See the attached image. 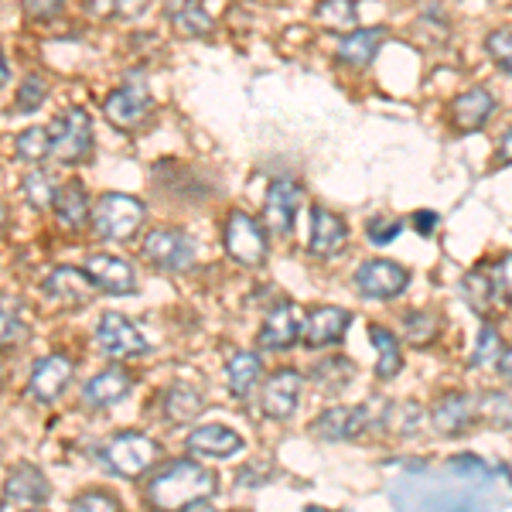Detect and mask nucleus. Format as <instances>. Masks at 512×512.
Masks as SVG:
<instances>
[{
    "label": "nucleus",
    "instance_id": "nucleus-7",
    "mask_svg": "<svg viewBox=\"0 0 512 512\" xmlns=\"http://www.w3.org/2000/svg\"><path fill=\"white\" fill-rule=\"evenodd\" d=\"M407 284H410V270L400 267L396 260H366L355 270V287L369 301H393V297L407 291Z\"/></svg>",
    "mask_w": 512,
    "mask_h": 512
},
{
    "label": "nucleus",
    "instance_id": "nucleus-29",
    "mask_svg": "<svg viewBox=\"0 0 512 512\" xmlns=\"http://www.w3.org/2000/svg\"><path fill=\"white\" fill-rule=\"evenodd\" d=\"M24 335H28V318H24L21 301L11 294H0V349L18 345Z\"/></svg>",
    "mask_w": 512,
    "mask_h": 512
},
{
    "label": "nucleus",
    "instance_id": "nucleus-43",
    "mask_svg": "<svg viewBox=\"0 0 512 512\" xmlns=\"http://www.w3.org/2000/svg\"><path fill=\"white\" fill-rule=\"evenodd\" d=\"M489 280H492L495 291H499L502 301H509V304H512V253H509V256H502V260L495 263Z\"/></svg>",
    "mask_w": 512,
    "mask_h": 512
},
{
    "label": "nucleus",
    "instance_id": "nucleus-21",
    "mask_svg": "<svg viewBox=\"0 0 512 512\" xmlns=\"http://www.w3.org/2000/svg\"><path fill=\"white\" fill-rule=\"evenodd\" d=\"M4 499L11 502V506H41V502H48L45 475H41L35 465L11 468V475H7V485H4Z\"/></svg>",
    "mask_w": 512,
    "mask_h": 512
},
{
    "label": "nucleus",
    "instance_id": "nucleus-3",
    "mask_svg": "<svg viewBox=\"0 0 512 512\" xmlns=\"http://www.w3.org/2000/svg\"><path fill=\"white\" fill-rule=\"evenodd\" d=\"M147 219V205L134 195L110 192L93 205V229L103 243H127L140 233Z\"/></svg>",
    "mask_w": 512,
    "mask_h": 512
},
{
    "label": "nucleus",
    "instance_id": "nucleus-13",
    "mask_svg": "<svg viewBox=\"0 0 512 512\" xmlns=\"http://www.w3.org/2000/svg\"><path fill=\"white\" fill-rule=\"evenodd\" d=\"M304 202V188L291 178H277L267 188V229L274 236H291L297 209Z\"/></svg>",
    "mask_w": 512,
    "mask_h": 512
},
{
    "label": "nucleus",
    "instance_id": "nucleus-37",
    "mask_svg": "<svg viewBox=\"0 0 512 512\" xmlns=\"http://www.w3.org/2000/svg\"><path fill=\"white\" fill-rule=\"evenodd\" d=\"M48 99V82L38 76V72H31L28 79L21 82V93H18V110L21 113H35L41 103Z\"/></svg>",
    "mask_w": 512,
    "mask_h": 512
},
{
    "label": "nucleus",
    "instance_id": "nucleus-4",
    "mask_svg": "<svg viewBox=\"0 0 512 512\" xmlns=\"http://www.w3.org/2000/svg\"><path fill=\"white\" fill-rule=\"evenodd\" d=\"M158 454L161 448L147 434L123 431L110 444H103V465L120 478H140L158 465Z\"/></svg>",
    "mask_w": 512,
    "mask_h": 512
},
{
    "label": "nucleus",
    "instance_id": "nucleus-17",
    "mask_svg": "<svg viewBox=\"0 0 512 512\" xmlns=\"http://www.w3.org/2000/svg\"><path fill=\"white\" fill-rule=\"evenodd\" d=\"M185 448L202 458H233L246 448V441L226 424H202L185 437Z\"/></svg>",
    "mask_w": 512,
    "mask_h": 512
},
{
    "label": "nucleus",
    "instance_id": "nucleus-34",
    "mask_svg": "<svg viewBox=\"0 0 512 512\" xmlns=\"http://www.w3.org/2000/svg\"><path fill=\"white\" fill-rule=\"evenodd\" d=\"M21 161H31V164H41L48 158V127H28L24 134L18 137L14 144Z\"/></svg>",
    "mask_w": 512,
    "mask_h": 512
},
{
    "label": "nucleus",
    "instance_id": "nucleus-35",
    "mask_svg": "<svg viewBox=\"0 0 512 512\" xmlns=\"http://www.w3.org/2000/svg\"><path fill=\"white\" fill-rule=\"evenodd\" d=\"M355 14H359V7L352 0H325L318 7V18L332 28H355Z\"/></svg>",
    "mask_w": 512,
    "mask_h": 512
},
{
    "label": "nucleus",
    "instance_id": "nucleus-30",
    "mask_svg": "<svg viewBox=\"0 0 512 512\" xmlns=\"http://www.w3.org/2000/svg\"><path fill=\"white\" fill-rule=\"evenodd\" d=\"M59 185H62V181L55 178L48 168H35V171H28V175L21 178V192H24V198H28L31 205H35V209H52Z\"/></svg>",
    "mask_w": 512,
    "mask_h": 512
},
{
    "label": "nucleus",
    "instance_id": "nucleus-9",
    "mask_svg": "<svg viewBox=\"0 0 512 512\" xmlns=\"http://www.w3.org/2000/svg\"><path fill=\"white\" fill-rule=\"evenodd\" d=\"M151 110H154V99L147 93V86H140V82H123V86L113 89L103 103L106 120L120 130H137L140 123L151 117Z\"/></svg>",
    "mask_w": 512,
    "mask_h": 512
},
{
    "label": "nucleus",
    "instance_id": "nucleus-12",
    "mask_svg": "<svg viewBox=\"0 0 512 512\" xmlns=\"http://www.w3.org/2000/svg\"><path fill=\"white\" fill-rule=\"evenodd\" d=\"M82 270H86L89 280H93L99 291H106V294L123 297V294H134L137 291V274H134V267L123 260V256L93 253V256H86Z\"/></svg>",
    "mask_w": 512,
    "mask_h": 512
},
{
    "label": "nucleus",
    "instance_id": "nucleus-23",
    "mask_svg": "<svg viewBox=\"0 0 512 512\" xmlns=\"http://www.w3.org/2000/svg\"><path fill=\"white\" fill-rule=\"evenodd\" d=\"M475 420V400L468 393H448L444 400H437L431 424L437 434H461Z\"/></svg>",
    "mask_w": 512,
    "mask_h": 512
},
{
    "label": "nucleus",
    "instance_id": "nucleus-6",
    "mask_svg": "<svg viewBox=\"0 0 512 512\" xmlns=\"http://www.w3.org/2000/svg\"><path fill=\"white\" fill-rule=\"evenodd\" d=\"M140 253L158 270H168V274L188 270L195 263V243L181 229H154V233H147Z\"/></svg>",
    "mask_w": 512,
    "mask_h": 512
},
{
    "label": "nucleus",
    "instance_id": "nucleus-46",
    "mask_svg": "<svg viewBox=\"0 0 512 512\" xmlns=\"http://www.w3.org/2000/svg\"><path fill=\"white\" fill-rule=\"evenodd\" d=\"M495 366H499L502 379H506V383L512 386V349H502V355H499V362H495Z\"/></svg>",
    "mask_w": 512,
    "mask_h": 512
},
{
    "label": "nucleus",
    "instance_id": "nucleus-1",
    "mask_svg": "<svg viewBox=\"0 0 512 512\" xmlns=\"http://www.w3.org/2000/svg\"><path fill=\"white\" fill-rule=\"evenodd\" d=\"M219 492V475L198 461H171L147 482V499L158 509H198Z\"/></svg>",
    "mask_w": 512,
    "mask_h": 512
},
{
    "label": "nucleus",
    "instance_id": "nucleus-11",
    "mask_svg": "<svg viewBox=\"0 0 512 512\" xmlns=\"http://www.w3.org/2000/svg\"><path fill=\"white\" fill-rule=\"evenodd\" d=\"M41 291H45V297L52 304H59V308H82V304L93 301L96 284L89 280V274L82 267H59L45 277Z\"/></svg>",
    "mask_w": 512,
    "mask_h": 512
},
{
    "label": "nucleus",
    "instance_id": "nucleus-41",
    "mask_svg": "<svg viewBox=\"0 0 512 512\" xmlns=\"http://www.w3.org/2000/svg\"><path fill=\"white\" fill-rule=\"evenodd\" d=\"M72 509H93V512H113L120 509V499L110 492H82L72 499Z\"/></svg>",
    "mask_w": 512,
    "mask_h": 512
},
{
    "label": "nucleus",
    "instance_id": "nucleus-39",
    "mask_svg": "<svg viewBox=\"0 0 512 512\" xmlns=\"http://www.w3.org/2000/svg\"><path fill=\"white\" fill-rule=\"evenodd\" d=\"M485 48H489L492 62L499 65L502 72H509V76H512V31L509 28L492 31V35L485 38Z\"/></svg>",
    "mask_w": 512,
    "mask_h": 512
},
{
    "label": "nucleus",
    "instance_id": "nucleus-42",
    "mask_svg": "<svg viewBox=\"0 0 512 512\" xmlns=\"http://www.w3.org/2000/svg\"><path fill=\"white\" fill-rule=\"evenodd\" d=\"M451 472H458V475H465V478H475V482H489V478H492V468L485 465L482 458H475V454L454 458L451 461Z\"/></svg>",
    "mask_w": 512,
    "mask_h": 512
},
{
    "label": "nucleus",
    "instance_id": "nucleus-27",
    "mask_svg": "<svg viewBox=\"0 0 512 512\" xmlns=\"http://www.w3.org/2000/svg\"><path fill=\"white\" fill-rule=\"evenodd\" d=\"M161 407L171 424H192V420L205 410V403H202V393L198 390H192V386H185V383H175L161 393Z\"/></svg>",
    "mask_w": 512,
    "mask_h": 512
},
{
    "label": "nucleus",
    "instance_id": "nucleus-47",
    "mask_svg": "<svg viewBox=\"0 0 512 512\" xmlns=\"http://www.w3.org/2000/svg\"><path fill=\"white\" fill-rule=\"evenodd\" d=\"M414 226L427 236V233H431V229L437 226V212H420V216L414 219Z\"/></svg>",
    "mask_w": 512,
    "mask_h": 512
},
{
    "label": "nucleus",
    "instance_id": "nucleus-33",
    "mask_svg": "<svg viewBox=\"0 0 512 512\" xmlns=\"http://www.w3.org/2000/svg\"><path fill=\"white\" fill-rule=\"evenodd\" d=\"M403 335H407L410 345H431V338L437 335V318L427 315V311H407L403 315Z\"/></svg>",
    "mask_w": 512,
    "mask_h": 512
},
{
    "label": "nucleus",
    "instance_id": "nucleus-5",
    "mask_svg": "<svg viewBox=\"0 0 512 512\" xmlns=\"http://www.w3.org/2000/svg\"><path fill=\"white\" fill-rule=\"evenodd\" d=\"M222 243H226V253L233 256L236 263H243V267H260V263L267 260V233H263L260 222L243 209L229 212Z\"/></svg>",
    "mask_w": 512,
    "mask_h": 512
},
{
    "label": "nucleus",
    "instance_id": "nucleus-22",
    "mask_svg": "<svg viewBox=\"0 0 512 512\" xmlns=\"http://www.w3.org/2000/svg\"><path fill=\"white\" fill-rule=\"evenodd\" d=\"M383 41H386L383 28H355V31H349V35L338 38L335 52H338V59H342L345 65H352V69H366V65L376 59V52H379Z\"/></svg>",
    "mask_w": 512,
    "mask_h": 512
},
{
    "label": "nucleus",
    "instance_id": "nucleus-31",
    "mask_svg": "<svg viewBox=\"0 0 512 512\" xmlns=\"http://www.w3.org/2000/svg\"><path fill=\"white\" fill-rule=\"evenodd\" d=\"M171 24H175L185 38H205V35H212V28H216L198 0H181L175 7V14H171Z\"/></svg>",
    "mask_w": 512,
    "mask_h": 512
},
{
    "label": "nucleus",
    "instance_id": "nucleus-24",
    "mask_svg": "<svg viewBox=\"0 0 512 512\" xmlns=\"http://www.w3.org/2000/svg\"><path fill=\"white\" fill-rule=\"evenodd\" d=\"M52 209L62 229H79L89 219V195L82 188V181H62L59 192H55Z\"/></svg>",
    "mask_w": 512,
    "mask_h": 512
},
{
    "label": "nucleus",
    "instance_id": "nucleus-8",
    "mask_svg": "<svg viewBox=\"0 0 512 512\" xmlns=\"http://www.w3.org/2000/svg\"><path fill=\"white\" fill-rule=\"evenodd\" d=\"M96 345L110 359H137L147 352V338L140 335V328L130 318L117 315V311H106L96 325Z\"/></svg>",
    "mask_w": 512,
    "mask_h": 512
},
{
    "label": "nucleus",
    "instance_id": "nucleus-18",
    "mask_svg": "<svg viewBox=\"0 0 512 512\" xmlns=\"http://www.w3.org/2000/svg\"><path fill=\"white\" fill-rule=\"evenodd\" d=\"M349 243V226L342 216L325 205H311V253L315 256H338Z\"/></svg>",
    "mask_w": 512,
    "mask_h": 512
},
{
    "label": "nucleus",
    "instance_id": "nucleus-48",
    "mask_svg": "<svg viewBox=\"0 0 512 512\" xmlns=\"http://www.w3.org/2000/svg\"><path fill=\"white\" fill-rule=\"evenodd\" d=\"M499 161L502 164H512V130H506L499 140Z\"/></svg>",
    "mask_w": 512,
    "mask_h": 512
},
{
    "label": "nucleus",
    "instance_id": "nucleus-19",
    "mask_svg": "<svg viewBox=\"0 0 512 512\" xmlns=\"http://www.w3.org/2000/svg\"><path fill=\"white\" fill-rule=\"evenodd\" d=\"M495 113V96L489 93L485 86H475V89H465L451 106V117H454V127L472 134V130H482L485 120Z\"/></svg>",
    "mask_w": 512,
    "mask_h": 512
},
{
    "label": "nucleus",
    "instance_id": "nucleus-32",
    "mask_svg": "<svg viewBox=\"0 0 512 512\" xmlns=\"http://www.w3.org/2000/svg\"><path fill=\"white\" fill-rule=\"evenodd\" d=\"M151 7V0H89V14L99 21H127Z\"/></svg>",
    "mask_w": 512,
    "mask_h": 512
},
{
    "label": "nucleus",
    "instance_id": "nucleus-20",
    "mask_svg": "<svg viewBox=\"0 0 512 512\" xmlns=\"http://www.w3.org/2000/svg\"><path fill=\"white\" fill-rule=\"evenodd\" d=\"M362 427H369L366 407H332L311 424V431L325 437V441H349V437L362 434Z\"/></svg>",
    "mask_w": 512,
    "mask_h": 512
},
{
    "label": "nucleus",
    "instance_id": "nucleus-14",
    "mask_svg": "<svg viewBox=\"0 0 512 512\" xmlns=\"http://www.w3.org/2000/svg\"><path fill=\"white\" fill-rule=\"evenodd\" d=\"M72 373H76L72 359H65V355H45V359H38L35 373L28 379V396L38 403L59 400V396L69 390Z\"/></svg>",
    "mask_w": 512,
    "mask_h": 512
},
{
    "label": "nucleus",
    "instance_id": "nucleus-49",
    "mask_svg": "<svg viewBox=\"0 0 512 512\" xmlns=\"http://www.w3.org/2000/svg\"><path fill=\"white\" fill-rule=\"evenodd\" d=\"M7 79H11V69H7V59L0 52V86H7Z\"/></svg>",
    "mask_w": 512,
    "mask_h": 512
},
{
    "label": "nucleus",
    "instance_id": "nucleus-25",
    "mask_svg": "<svg viewBox=\"0 0 512 512\" xmlns=\"http://www.w3.org/2000/svg\"><path fill=\"white\" fill-rule=\"evenodd\" d=\"M130 390H134V379L123 373V369H106V373H96L86 383V403L96 410H103V407L120 403Z\"/></svg>",
    "mask_w": 512,
    "mask_h": 512
},
{
    "label": "nucleus",
    "instance_id": "nucleus-28",
    "mask_svg": "<svg viewBox=\"0 0 512 512\" xmlns=\"http://www.w3.org/2000/svg\"><path fill=\"white\" fill-rule=\"evenodd\" d=\"M369 338H373L376 345V376L379 379H393L396 373L403 369V352H400V342H396V335L390 328L383 325H369Z\"/></svg>",
    "mask_w": 512,
    "mask_h": 512
},
{
    "label": "nucleus",
    "instance_id": "nucleus-40",
    "mask_svg": "<svg viewBox=\"0 0 512 512\" xmlns=\"http://www.w3.org/2000/svg\"><path fill=\"white\" fill-rule=\"evenodd\" d=\"M400 233H403V219H396V216L369 219V243L386 246V243H393V239L400 236Z\"/></svg>",
    "mask_w": 512,
    "mask_h": 512
},
{
    "label": "nucleus",
    "instance_id": "nucleus-38",
    "mask_svg": "<svg viewBox=\"0 0 512 512\" xmlns=\"http://www.w3.org/2000/svg\"><path fill=\"white\" fill-rule=\"evenodd\" d=\"M355 373V366L349 359H328V362H321V366H315V379L321 386H332V390H338V386H345L352 379Z\"/></svg>",
    "mask_w": 512,
    "mask_h": 512
},
{
    "label": "nucleus",
    "instance_id": "nucleus-36",
    "mask_svg": "<svg viewBox=\"0 0 512 512\" xmlns=\"http://www.w3.org/2000/svg\"><path fill=\"white\" fill-rule=\"evenodd\" d=\"M502 355V338L495 332L492 325H482L478 332V345H475V355H472V366H495Z\"/></svg>",
    "mask_w": 512,
    "mask_h": 512
},
{
    "label": "nucleus",
    "instance_id": "nucleus-15",
    "mask_svg": "<svg viewBox=\"0 0 512 512\" xmlns=\"http://www.w3.org/2000/svg\"><path fill=\"white\" fill-rule=\"evenodd\" d=\"M301 390H304V376L297 369H280L263 386V414L270 420H287L297 410Z\"/></svg>",
    "mask_w": 512,
    "mask_h": 512
},
{
    "label": "nucleus",
    "instance_id": "nucleus-44",
    "mask_svg": "<svg viewBox=\"0 0 512 512\" xmlns=\"http://www.w3.org/2000/svg\"><path fill=\"white\" fill-rule=\"evenodd\" d=\"M24 14L35 21H52L65 11V0H21Z\"/></svg>",
    "mask_w": 512,
    "mask_h": 512
},
{
    "label": "nucleus",
    "instance_id": "nucleus-26",
    "mask_svg": "<svg viewBox=\"0 0 512 512\" xmlns=\"http://www.w3.org/2000/svg\"><path fill=\"white\" fill-rule=\"evenodd\" d=\"M263 379V359L256 352H236L233 359H229V366H226V383H229V393L239 396V400H246L253 390H256V383Z\"/></svg>",
    "mask_w": 512,
    "mask_h": 512
},
{
    "label": "nucleus",
    "instance_id": "nucleus-45",
    "mask_svg": "<svg viewBox=\"0 0 512 512\" xmlns=\"http://www.w3.org/2000/svg\"><path fill=\"white\" fill-rule=\"evenodd\" d=\"M485 410H489V417L495 420V424H512V403L506 400V396L492 393L489 403H485Z\"/></svg>",
    "mask_w": 512,
    "mask_h": 512
},
{
    "label": "nucleus",
    "instance_id": "nucleus-16",
    "mask_svg": "<svg viewBox=\"0 0 512 512\" xmlns=\"http://www.w3.org/2000/svg\"><path fill=\"white\" fill-rule=\"evenodd\" d=\"M352 315L345 308H315L308 318H304V345L308 349H328V345H338L349 332Z\"/></svg>",
    "mask_w": 512,
    "mask_h": 512
},
{
    "label": "nucleus",
    "instance_id": "nucleus-2",
    "mask_svg": "<svg viewBox=\"0 0 512 512\" xmlns=\"http://www.w3.org/2000/svg\"><path fill=\"white\" fill-rule=\"evenodd\" d=\"M93 154V117L82 106H69L48 123V158L82 164Z\"/></svg>",
    "mask_w": 512,
    "mask_h": 512
},
{
    "label": "nucleus",
    "instance_id": "nucleus-10",
    "mask_svg": "<svg viewBox=\"0 0 512 512\" xmlns=\"http://www.w3.org/2000/svg\"><path fill=\"white\" fill-rule=\"evenodd\" d=\"M304 335V311L297 304L284 301L263 318V328L256 335L260 349H270V352H284V349H294L297 338Z\"/></svg>",
    "mask_w": 512,
    "mask_h": 512
}]
</instances>
